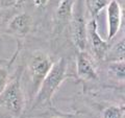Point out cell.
<instances>
[{
  "instance_id": "cell-7",
  "label": "cell",
  "mask_w": 125,
  "mask_h": 118,
  "mask_svg": "<svg viewBox=\"0 0 125 118\" xmlns=\"http://www.w3.org/2000/svg\"><path fill=\"white\" fill-rule=\"evenodd\" d=\"M76 69L77 75L81 80L94 81L98 78V73H97L94 60L85 50H81L77 53Z\"/></svg>"
},
{
  "instance_id": "cell-8",
  "label": "cell",
  "mask_w": 125,
  "mask_h": 118,
  "mask_svg": "<svg viewBox=\"0 0 125 118\" xmlns=\"http://www.w3.org/2000/svg\"><path fill=\"white\" fill-rule=\"evenodd\" d=\"M32 25V18L26 13H21L16 15L10 21L7 25V30L10 34L18 37H24L30 31Z\"/></svg>"
},
{
  "instance_id": "cell-5",
  "label": "cell",
  "mask_w": 125,
  "mask_h": 118,
  "mask_svg": "<svg viewBox=\"0 0 125 118\" xmlns=\"http://www.w3.org/2000/svg\"><path fill=\"white\" fill-rule=\"evenodd\" d=\"M106 19H107V39L113 40L122 25L123 9L118 0H109L106 5Z\"/></svg>"
},
{
  "instance_id": "cell-18",
  "label": "cell",
  "mask_w": 125,
  "mask_h": 118,
  "mask_svg": "<svg viewBox=\"0 0 125 118\" xmlns=\"http://www.w3.org/2000/svg\"><path fill=\"white\" fill-rule=\"evenodd\" d=\"M56 118H58V117H56Z\"/></svg>"
},
{
  "instance_id": "cell-9",
  "label": "cell",
  "mask_w": 125,
  "mask_h": 118,
  "mask_svg": "<svg viewBox=\"0 0 125 118\" xmlns=\"http://www.w3.org/2000/svg\"><path fill=\"white\" fill-rule=\"evenodd\" d=\"M75 0H60L56 9V20L60 25L70 22Z\"/></svg>"
},
{
  "instance_id": "cell-16",
  "label": "cell",
  "mask_w": 125,
  "mask_h": 118,
  "mask_svg": "<svg viewBox=\"0 0 125 118\" xmlns=\"http://www.w3.org/2000/svg\"><path fill=\"white\" fill-rule=\"evenodd\" d=\"M49 0H34V5L37 7H44L47 5Z\"/></svg>"
},
{
  "instance_id": "cell-11",
  "label": "cell",
  "mask_w": 125,
  "mask_h": 118,
  "mask_svg": "<svg viewBox=\"0 0 125 118\" xmlns=\"http://www.w3.org/2000/svg\"><path fill=\"white\" fill-rule=\"evenodd\" d=\"M124 50H125V40L122 38V40L117 42L116 44L113 46L112 49H108L105 58L108 61H123L124 60Z\"/></svg>"
},
{
  "instance_id": "cell-3",
  "label": "cell",
  "mask_w": 125,
  "mask_h": 118,
  "mask_svg": "<svg viewBox=\"0 0 125 118\" xmlns=\"http://www.w3.org/2000/svg\"><path fill=\"white\" fill-rule=\"evenodd\" d=\"M52 64V60L45 53L38 51L32 54L28 64V71L33 95H36V93L38 92L43 80L47 75Z\"/></svg>"
},
{
  "instance_id": "cell-14",
  "label": "cell",
  "mask_w": 125,
  "mask_h": 118,
  "mask_svg": "<svg viewBox=\"0 0 125 118\" xmlns=\"http://www.w3.org/2000/svg\"><path fill=\"white\" fill-rule=\"evenodd\" d=\"M9 84V71L4 67H0V95L5 90Z\"/></svg>"
},
{
  "instance_id": "cell-12",
  "label": "cell",
  "mask_w": 125,
  "mask_h": 118,
  "mask_svg": "<svg viewBox=\"0 0 125 118\" xmlns=\"http://www.w3.org/2000/svg\"><path fill=\"white\" fill-rule=\"evenodd\" d=\"M108 75L117 81H124L125 77V63L123 61H113L107 67Z\"/></svg>"
},
{
  "instance_id": "cell-13",
  "label": "cell",
  "mask_w": 125,
  "mask_h": 118,
  "mask_svg": "<svg viewBox=\"0 0 125 118\" xmlns=\"http://www.w3.org/2000/svg\"><path fill=\"white\" fill-rule=\"evenodd\" d=\"M124 108L120 106H109L103 111L102 118H123Z\"/></svg>"
},
{
  "instance_id": "cell-17",
  "label": "cell",
  "mask_w": 125,
  "mask_h": 118,
  "mask_svg": "<svg viewBox=\"0 0 125 118\" xmlns=\"http://www.w3.org/2000/svg\"><path fill=\"white\" fill-rule=\"evenodd\" d=\"M53 1H54V2H55V3H56V4H57V3H58V1H60V0H53Z\"/></svg>"
},
{
  "instance_id": "cell-1",
  "label": "cell",
  "mask_w": 125,
  "mask_h": 118,
  "mask_svg": "<svg viewBox=\"0 0 125 118\" xmlns=\"http://www.w3.org/2000/svg\"><path fill=\"white\" fill-rule=\"evenodd\" d=\"M67 77V61L64 58L53 63L51 68L43 80L38 92L34 95L33 106L46 105L50 103L52 96Z\"/></svg>"
},
{
  "instance_id": "cell-6",
  "label": "cell",
  "mask_w": 125,
  "mask_h": 118,
  "mask_svg": "<svg viewBox=\"0 0 125 118\" xmlns=\"http://www.w3.org/2000/svg\"><path fill=\"white\" fill-rule=\"evenodd\" d=\"M87 35H88V38L90 40V43H91L92 49L94 53H95V56L98 59H100V60H104L105 54H106L108 50V45L102 39V37L100 36L96 19H91L88 22Z\"/></svg>"
},
{
  "instance_id": "cell-10",
  "label": "cell",
  "mask_w": 125,
  "mask_h": 118,
  "mask_svg": "<svg viewBox=\"0 0 125 118\" xmlns=\"http://www.w3.org/2000/svg\"><path fill=\"white\" fill-rule=\"evenodd\" d=\"M109 0H83L85 9L89 11L91 19H96L98 15L106 7Z\"/></svg>"
},
{
  "instance_id": "cell-2",
  "label": "cell",
  "mask_w": 125,
  "mask_h": 118,
  "mask_svg": "<svg viewBox=\"0 0 125 118\" xmlns=\"http://www.w3.org/2000/svg\"><path fill=\"white\" fill-rule=\"evenodd\" d=\"M84 2L83 0H75L71 17V25H72V40L78 51L85 50L88 42L87 35V24L84 14Z\"/></svg>"
},
{
  "instance_id": "cell-15",
  "label": "cell",
  "mask_w": 125,
  "mask_h": 118,
  "mask_svg": "<svg viewBox=\"0 0 125 118\" xmlns=\"http://www.w3.org/2000/svg\"><path fill=\"white\" fill-rule=\"evenodd\" d=\"M18 0H0V6L3 9H10L16 5Z\"/></svg>"
},
{
  "instance_id": "cell-4",
  "label": "cell",
  "mask_w": 125,
  "mask_h": 118,
  "mask_svg": "<svg viewBox=\"0 0 125 118\" xmlns=\"http://www.w3.org/2000/svg\"><path fill=\"white\" fill-rule=\"evenodd\" d=\"M0 101L10 115L19 117L24 109V95L21 89L19 80H16L10 84H7L5 90L0 95Z\"/></svg>"
}]
</instances>
